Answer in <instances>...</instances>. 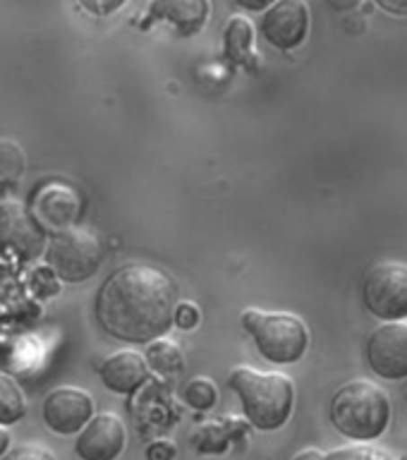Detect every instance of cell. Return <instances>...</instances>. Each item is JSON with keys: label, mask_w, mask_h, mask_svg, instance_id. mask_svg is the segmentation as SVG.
<instances>
[{"label": "cell", "mask_w": 407, "mask_h": 460, "mask_svg": "<svg viewBox=\"0 0 407 460\" xmlns=\"http://www.w3.org/2000/svg\"><path fill=\"white\" fill-rule=\"evenodd\" d=\"M182 398L190 408L194 410H211L218 401V391H216L214 381L207 379V376H197L185 386L182 391Z\"/></svg>", "instance_id": "cell-19"}, {"label": "cell", "mask_w": 407, "mask_h": 460, "mask_svg": "<svg viewBox=\"0 0 407 460\" xmlns=\"http://www.w3.org/2000/svg\"><path fill=\"white\" fill-rule=\"evenodd\" d=\"M178 283L151 264H128L103 280L96 295V322L122 343H151L173 329Z\"/></svg>", "instance_id": "cell-1"}, {"label": "cell", "mask_w": 407, "mask_h": 460, "mask_svg": "<svg viewBox=\"0 0 407 460\" xmlns=\"http://www.w3.org/2000/svg\"><path fill=\"white\" fill-rule=\"evenodd\" d=\"M405 402H407V394H405Z\"/></svg>", "instance_id": "cell-30"}, {"label": "cell", "mask_w": 407, "mask_h": 460, "mask_svg": "<svg viewBox=\"0 0 407 460\" xmlns=\"http://www.w3.org/2000/svg\"><path fill=\"white\" fill-rule=\"evenodd\" d=\"M235 3L244 10H250V13H261V10H269L276 0H235Z\"/></svg>", "instance_id": "cell-26"}, {"label": "cell", "mask_w": 407, "mask_h": 460, "mask_svg": "<svg viewBox=\"0 0 407 460\" xmlns=\"http://www.w3.org/2000/svg\"><path fill=\"white\" fill-rule=\"evenodd\" d=\"M128 444L125 424L115 412L93 415L79 431L75 453L79 460H118Z\"/></svg>", "instance_id": "cell-11"}, {"label": "cell", "mask_w": 407, "mask_h": 460, "mask_svg": "<svg viewBox=\"0 0 407 460\" xmlns=\"http://www.w3.org/2000/svg\"><path fill=\"white\" fill-rule=\"evenodd\" d=\"M326 460H398L395 456L386 451V448H379L374 444H348L341 446V448H333L331 453H326Z\"/></svg>", "instance_id": "cell-20"}, {"label": "cell", "mask_w": 407, "mask_h": 460, "mask_svg": "<svg viewBox=\"0 0 407 460\" xmlns=\"http://www.w3.org/2000/svg\"><path fill=\"white\" fill-rule=\"evenodd\" d=\"M10 441H13V438H10V434H7L5 427H0V458H3L7 451H10Z\"/></svg>", "instance_id": "cell-29"}, {"label": "cell", "mask_w": 407, "mask_h": 460, "mask_svg": "<svg viewBox=\"0 0 407 460\" xmlns=\"http://www.w3.org/2000/svg\"><path fill=\"white\" fill-rule=\"evenodd\" d=\"M175 458V446L171 441H156L146 448V460H173Z\"/></svg>", "instance_id": "cell-24"}, {"label": "cell", "mask_w": 407, "mask_h": 460, "mask_svg": "<svg viewBox=\"0 0 407 460\" xmlns=\"http://www.w3.org/2000/svg\"><path fill=\"white\" fill-rule=\"evenodd\" d=\"M264 39L273 49H297L309 31V7L305 0H276L261 20Z\"/></svg>", "instance_id": "cell-12"}, {"label": "cell", "mask_w": 407, "mask_h": 460, "mask_svg": "<svg viewBox=\"0 0 407 460\" xmlns=\"http://www.w3.org/2000/svg\"><path fill=\"white\" fill-rule=\"evenodd\" d=\"M379 7H384L386 13L398 14V17H407V0H376Z\"/></svg>", "instance_id": "cell-25"}, {"label": "cell", "mask_w": 407, "mask_h": 460, "mask_svg": "<svg viewBox=\"0 0 407 460\" xmlns=\"http://www.w3.org/2000/svg\"><path fill=\"white\" fill-rule=\"evenodd\" d=\"M331 422L343 437L374 441L391 422V401L386 391L369 379L345 384L331 398Z\"/></svg>", "instance_id": "cell-3"}, {"label": "cell", "mask_w": 407, "mask_h": 460, "mask_svg": "<svg viewBox=\"0 0 407 460\" xmlns=\"http://www.w3.org/2000/svg\"><path fill=\"white\" fill-rule=\"evenodd\" d=\"M24 172V154L20 144L0 139V187H13Z\"/></svg>", "instance_id": "cell-18"}, {"label": "cell", "mask_w": 407, "mask_h": 460, "mask_svg": "<svg viewBox=\"0 0 407 460\" xmlns=\"http://www.w3.org/2000/svg\"><path fill=\"white\" fill-rule=\"evenodd\" d=\"M362 300L369 314L384 322L407 319V264L381 261L372 266L362 283Z\"/></svg>", "instance_id": "cell-6"}, {"label": "cell", "mask_w": 407, "mask_h": 460, "mask_svg": "<svg viewBox=\"0 0 407 460\" xmlns=\"http://www.w3.org/2000/svg\"><path fill=\"white\" fill-rule=\"evenodd\" d=\"M77 3L93 17H108V14H115L120 7H125L128 0H77Z\"/></svg>", "instance_id": "cell-23"}, {"label": "cell", "mask_w": 407, "mask_h": 460, "mask_svg": "<svg viewBox=\"0 0 407 460\" xmlns=\"http://www.w3.org/2000/svg\"><path fill=\"white\" fill-rule=\"evenodd\" d=\"M146 352H144V359L149 369H154L156 374H175L182 369V352L173 341H165V338H156L146 343Z\"/></svg>", "instance_id": "cell-16"}, {"label": "cell", "mask_w": 407, "mask_h": 460, "mask_svg": "<svg viewBox=\"0 0 407 460\" xmlns=\"http://www.w3.org/2000/svg\"><path fill=\"white\" fill-rule=\"evenodd\" d=\"M46 264L50 273L63 283H84L103 264V244L92 230L72 226L67 230L53 233L46 243Z\"/></svg>", "instance_id": "cell-5"}, {"label": "cell", "mask_w": 407, "mask_h": 460, "mask_svg": "<svg viewBox=\"0 0 407 460\" xmlns=\"http://www.w3.org/2000/svg\"><path fill=\"white\" fill-rule=\"evenodd\" d=\"M201 314L197 305L192 302H178V307H175V316H173V326H178L180 331H192L197 329V323H199Z\"/></svg>", "instance_id": "cell-21"}, {"label": "cell", "mask_w": 407, "mask_h": 460, "mask_svg": "<svg viewBox=\"0 0 407 460\" xmlns=\"http://www.w3.org/2000/svg\"><path fill=\"white\" fill-rule=\"evenodd\" d=\"M228 386L237 394L244 417L254 429L276 431L293 415L295 384L286 374L235 367L228 374Z\"/></svg>", "instance_id": "cell-2"}, {"label": "cell", "mask_w": 407, "mask_h": 460, "mask_svg": "<svg viewBox=\"0 0 407 460\" xmlns=\"http://www.w3.org/2000/svg\"><path fill=\"white\" fill-rule=\"evenodd\" d=\"M92 417L93 398L82 388H53L43 401V422L60 437L79 434Z\"/></svg>", "instance_id": "cell-10"}, {"label": "cell", "mask_w": 407, "mask_h": 460, "mask_svg": "<svg viewBox=\"0 0 407 460\" xmlns=\"http://www.w3.org/2000/svg\"><path fill=\"white\" fill-rule=\"evenodd\" d=\"M27 415V402L14 379L0 374V427H13Z\"/></svg>", "instance_id": "cell-17"}, {"label": "cell", "mask_w": 407, "mask_h": 460, "mask_svg": "<svg viewBox=\"0 0 407 460\" xmlns=\"http://www.w3.org/2000/svg\"><path fill=\"white\" fill-rule=\"evenodd\" d=\"M367 359L381 379H407V323L386 322L367 341Z\"/></svg>", "instance_id": "cell-9"}, {"label": "cell", "mask_w": 407, "mask_h": 460, "mask_svg": "<svg viewBox=\"0 0 407 460\" xmlns=\"http://www.w3.org/2000/svg\"><path fill=\"white\" fill-rule=\"evenodd\" d=\"M211 3L208 0H151L139 29H151L156 22H168L180 39L197 36L207 27Z\"/></svg>", "instance_id": "cell-13"}, {"label": "cell", "mask_w": 407, "mask_h": 460, "mask_svg": "<svg viewBox=\"0 0 407 460\" xmlns=\"http://www.w3.org/2000/svg\"><path fill=\"white\" fill-rule=\"evenodd\" d=\"M244 331L254 338L259 355L273 365H293L309 348L307 323L288 312H243Z\"/></svg>", "instance_id": "cell-4"}, {"label": "cell", "mask_w": 407, "mask_h": 460, "mask_svg": "<svg viewBox=\"0 0 407 460\" xmlns=\"http://www.w3.org/2000/svg\"><path fill=\"white\" fill-rule=\"evenodd\" d=\"M84 201L75 187L65 182H49L39 187L29 201V211L46 233H60L77 226Z\"/></svg>", "instance_id": "cell-8"}, {"label": "cell", "mask_w": 407, "mask_h": 460, "mask_svg": "<svg viewBox=\"0 0 407 460\" xmlns=\"http://www.w3.org/2000/svg\"><path fill=\"white\" fill-rule=\"evenodd\" d=\"M101 381L108 391L118 395L135 394L144 381L149 379V365L142 352L137 350H118L111 358L103 359L101 365Z\"/></svg>", "instance_id": "cell-14"}, {"label": "cell", "mask_w": 407, "mask_h": 460, "mask_svg": "<svg viewBox=\"0 0 407 460\" xmlns=\"http://www.w3.org/2000/svg\"><path fill=\"white\" fill-rule=\"evenodd\" d=\"M223 58L235 67H247L254 70V27L243 14L230 17V22L223 29Z\"/></svg>", "instance_id": "cell-15"}, {"label": "cell", "mask_w": 407, "mask_h": 460, "mask_svg": "<svg viewBox=\"0 0 407 460\" xmlns=\"http://www.w3.org/2000/svg\"><path fill=\"white\" fill-rule=\"evenodd\" d=\"M0 460H58V458L49 451V448H43V446L27 444V446H17V448H13V451H7Z\"/></svg>", "instance_id": "cell-22"}, {"label": "cell", "mask_w": 407, "mask_h": 460, "mask_svg": "<svg viewBox=\"0 0 407 460\" xmlns=\"http://www.w3.org/2000/svg\"><path fill=\"white\" fill-rule=\"evenodd\" d=\"M329 5L338 13H348V10H355L358 5H362V0H329Z\"/></svg>", "instance_id": "cell-27"}, {"label": "cell", "mask_w": 407, "mask_h": 460, "mask_svg": "<svg viewBox=\"0 0 407 460\" xmlns=\"http://www.w3.org/2000/svg\"><path fill=\"white\" fill-rule=\"evenodd\" d=\"M293 460H326V453L319 451V448H305Z\"/></svg>", "instance_id": "cell-28"}, {"label": "cell", "mask_w": 407, "mask_h": 460, "mask_svg": "<svg viewBox=\"0 0 407 460\" xmlns=\"http://www.w3.org/2000/svg\"><path fill=\"white\" fill-rule=\"evenodd\" d=\"M46 250V230L22 201H0V252L31 261Z\"/></svg>", "instance_id": "cell-7"}]
</instances>
